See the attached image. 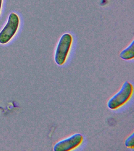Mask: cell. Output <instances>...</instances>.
<instances>
[{
    "instance_id": "cell-1",
    "label": "cell",
    "mask_w": 134,
    "mask_h": 151,
    "mask_svg": "<svg viewBox=\"0 0 134 151\" xmlns=\"http://www.w3.org/2000/svg\"><path fill=\"white\" fill-rule=\"evenodd\" d=\"M133 91V85L128 81H125L119 91L108 101V108L110 109H116L123 106L131 97Z\"/></svg>"
},
{
    "instance_id": "cell-2",
    "label": "cell",
    "mask_w": 134,
    "mask_h": 151,
    "mask_svg": "<svg viewBox=\"0 0 134 151\" xmlns=\"http://www.w3.org/2000/svg\"><path fill=\"white\" fill-rule=\"evenodd\" d=\"M72 38L69 34H63L60 39L55 55L56 63L62 65L65 62L71 47Z\"/></svg>"
},
{
    "instance_id": "cell-3",
    "label": "cell",
    "mask_w": 134,
    "mask_h": 151,
    "mask_svg": "<svg viewBox=\"0 0 134 151\" xmlns=\"http://www.w3.org/2000/svg\"><path fill=\"white\" fill-rule=\"evenodd\" d=\"M18 15L14 13L9 15L7 23L0 32V43L5 44L13 37L19 26Z\"/></svg>"
},
{
    "instance_id": "cell-4",
    "label": "cell",
    "mask_w": 134,
    "mask_h": 151,
    "mask_svg": "<svg viewBox=\"0 0 134 151\" xmlns=\"http://www.w3.org/2000/svg\"><path fill=\"white\" fill-rule=\"evenodd\" d=\"M83 140V137L80 133H76L58 142L54 147V151L72 150L79 146Z\"/></svg>"
},
{
    "instance_id": "cell-5",
    "label": "cell",
    "mask_w": 134,
    "mask_h": 151,
    "mask_svg": "<svg viewBox=\"0 0 134 151\" xmlns=\"http://www.w3.org/2000/svg\"><path fill=\"white\" fill-rule=\"evenodd\" d=\"M134 55V42L133 41L128 48L121 52L120 57L123 60H130L133 58Z\"/></svg>"
},
{
    "instance_id": "cell-6",
    "label": "cell",
    "mask_w": 134,
    "mask_h": 151,
    "mask_svg": "<svg viewBox=\"0 0 134 151\" xmlns=\"http://www.w3.org/2000/svg\"><path fill=\"white\" fill-rule=\"evenodd\" d=\"M125 145L127 147L129 148H133L134 147V134H132L129 135L126 139L125 141Z\"/></svg>"
},
{
    "instance_id": "cell-7",
    "label": "cell",
    "mask_w": 134,
    "mask_h": 151,
    "mask_svg": "<svg viewBox=\"0 0 134 151\" xmlns=\"http://www.w3.org/2000/svg\"><path fill=\"white\" fill-rule=\"evenodd\" d=\"M2 1L3 0H0V13H1V9Z\"/></svg>"
}]
</instances>
